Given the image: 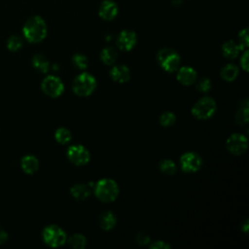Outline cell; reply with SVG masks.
<instances>
[{"instance_id": "cell-1", "label": "cell", "mask_w": 249, "mask_h": 249, "mask_svg": "<svg viewBox=\"0 0 249 249\" xmlns=\"http://www.w3.org/2000/svg\"><path fill=\"white\" fill-rule=\"evenodd\" d=\"M47 33V23L40 16H32L28 18L22 26L23 37L29 43L35 44L42 42L46 38Z\"/></svg>"}, {"instance_id": "cell-2", "label": "cell", "mask_w": 249, "mask_h": 249, "mask_svg": "<svg viewBox=\"0 0 249 249\" xmlns=\"http://www.w3.org/2000/svg\"><path fill=\"white\" fill-rule=\"evenodd\" d=\"M93 191L95 196L103 202L114 201L119 196L118 184L109 178H103L96 182L93 186Z\"/></svg>"}, {"instance_id": "cell-3", "label": "cell", "mask_w": 249, "mask_h": 249, "mask_svg": "<svg viewBox=\"0 0 249 249\" xmlns=\"http://www.w3.org/2000/svg\"><path fill=\"white\" fill-rule=\"evenodd\" d=\"M96 86L95 78L88 72H83L74 79L72 89L77 95L88 96L94 91Z\"/></svg>"}, {"instance_id": "cell-4", "label": "cell", "mask_w": 249, "mask_h": 249, "mask_svg": "<svg viewBox=\"0 0 249 249\" xmlns=\"http://www.w3.org/2000/svg\"><path fill=\"white\" fill-rule=\"evenodd\" d=\"M157 59L160 67L166 72H174L179 68L180 55L179 53L170 48H163L157 53Z\"/></svg>"}, {"instance_id": "cell-5", "label": "cell", "mask_w": 249, "mask_h": 249, "mask_svg": "<svg viewBox=\"0 0 249 249\" xmlns=\"http://www.w3.org/2000/svg\"><path fill=\"white\" fill-rule=\"evenodd\" d=\"M216 112V102L212 97L203 96L198 99L192 108L194 117L199 120H206L211 118Z\"/></svg>"}, {"instance_id": "cell-6", "label": "cell", "mask_w": 249, "mask_h": 249, "mask_svg": "<svg viewBox=\"0 0 249 249\" xmlns=\"http://www.w3.org/2000/svg\"><path fill=\"white\" fill-rule=\"evenodd\" d=\"M42 237L44 242L50 247H59L67 240L65 231L56 225L47 226L43 230Z\"/></svg>"}, {"instance_id": "cell-7", "label": "cell", "mask_w": 249, "mask_h": 249, "mask_svg": "<svg viewBox=\"0 0 249 249\" xmlns=\"http://www.w3.org/2000/svg\"><path fill=\"white\" fill-rule=\"evenodd\" d=\"M41 88L44 93L51 97H57L61 95V93L64 90V85L62 81L58 77L53 75L47 76L42 81Z\"/></svg>"}, {"instance_id": "cell-8", "label": "cell", "mask_w": 249, "mask_h": 249, "mask_svg": "<svg viewBox=\"0 0 249 249\" xmlns=\"http://www.w3.org/2000/svg\"><path fill=\"white\" fill-rule=\"evenodd\" d=\"M67 157L75 165H84L89 161L90 155L89 150L83 145H72L67 149Z\"/></svg>"}, {"instance_id": "cell-9", "label": "cell", "mask_w": 249, "mask_h": 249, "mask_svg": "<svg viewBox=\"0 0 249 249\" xmlns=\"http://www.w3.org/2000/svg\"><path fill=\"white\" fill-rule=\"evenodd\" d=\"M248 141L247 137L240 133H233L226 141L227 149L233 155L240 156L247 150Z\"/></svg>"}, {"instance_id": "cell-10", "label": "cell", "mask_w": 249, "mask_h": 249, "mask_svg": "<svg viewBox=\"0 0 249 249\" xmlns=\"http://www.w3.org/2000/svg\"><path fill=\"white\" fill-rule=\"evenodd\" d=\"M202 165V159L197 153L187 152L180 158V166L184 172H196Z\"/></svg>"}, {"instance_id": "cell-11", "label": "cell", "mask_w": 249, "mask_h": 249, "mask_svg": "<svg viewBox=\"0 0 249 249\" xmlns=\"http://www.w3.org/2000/svg\"><path fill=\"white\" fill-rule=\"evenodd\" d=\"M116 43L120 50L128 52L135 47L137 43V35L132 30H122L117 37Z\"/></svg>"}, {"instance_id": "cell-12", "label": "cell", "mask_w": 249, "mask_h": 249, "mask_svg": "<svg viewBox=\"0 0 249 249\" xmlns=\"http://www.w3.org/2000/svg\"><path fill=\"white\" fill-rule=\"evenodd\" d=\"M118 13L119 7L114 0H103L98 7V16L104 20L114 19Z\"/></svg>"}, {"instance_id": "cell-13", "label": "cell", "mask_w": 249, "mask_h": 249, "mask_svg": "<svg viewBox=\"0 0 249 249\" xmlns=\"http://www.w3.org/2000/svg\"><path fill=\"white\" fill-rule=\"evenodd\" d=\"M177 80L184 86H190L195 83L196 79V72L190 66H183L177 69Z\"/></svg>"}, {"instance_id": "cell-14", "label": "cell", "mask_w": 249, "mask_h": 249, "mask_svg": "<svg viewBox=\"0 0 249 249\" xmlns=\"http://www.w3.org/2000/svg\"><path fill=\"white\" fill-rule=\"evenodd\" d=\"M110 77L118 83H126L130 79V71L127 66L120 64L115 65L110 70Z\"/></svg>"}, {"instance_id": "cell-15", "label": "cell", "mask_w": 249, "mask_h": 249, "mask_svg": "<svg viewBox=\"0 0 249 249\" xmlns=\"http://www.w3.org/2000/svg\"><path fill=\"white\" fill-rule=\"evenodd\" d=\"M20 165L25 173L33 174L39 168V160L33 155H26L21 159Z\"/></svg>"}, {"instance_id": "cell-16", "label": "cell", "mask_w": 249, "mask_h": 249, "mask_svg": "<svg viewBox=\"0 0 249 249\" xmlns=\"http://www.w3.org/2000/svg\"><path fill=\"white\" fill-rule=\"evenodd\" d=\"M90 187L88 184H75L70 189L71 196L77 200H84L88 198L91 193Z\"/></svg>"}, {"instance_id": "cell-17", "label": "cell", "mask_w": 249, "mask_h": 249, "mask_svg": "<svg viewBox=\"0 0 249 249\" xmlns=\"http://www.w3.org/2000/svg\"><path fill=\"white\" fill-rule=\"evenodd\" d=\"M241 51L239 45L234 42L233 40H228L226 42H224V44L222 45V53L223 55L229 59H233L235 58L239 52Z\"/></svg>"}, {"instance_id": "cell-18", "label": "cell", "mask_w": 249, "mask_h": 249, "mask_svg": "<svg viewBox=\"0 0 249 249\" xmlns=\"http://www.w3.org/2000/svg\"><path fill=\"white\" fill-rule=\"evenodd\" d=\"M116 223H117V218H116V215L112 211L107 210V211H105L101 214V216H100V227L104 231L112 230L115 227Z\"/></svg>"}, {"instance_id": "cell-19", "label": "cell", "mask_w": 249, "mask_h": 249, "mask_svg": "<svg viewBox=\"0 0 249 249\" xmlns=\"http://www.w3.org/2000/svg\"><path fill=\"white\" fill-rule=\"evenodd\" d=\"M32 65L35 69L42 73H47L51 67L47 57L41 53H37L32 57Z\"/></svg>"}, {"instance_id": "cell-20", "label": "cell", "mask_w": 249, "mask_h": 249, "mask_svg": "<svg viewBox=\"0 0 249 249\" xmlns=\"http://www.w3.org/2000/svg\"><path fill=\"white\" fill-rule=\"evenodd\" d=\"M118 57L117 51L113 47H105L100 52V59L107 65L113 64Z\"/></svg>"}, {"instance_id": "cell-21", "label": "cell", "mask_w": 249, "mask_h": 249, "mask_svg": "<svg viewBox=\"0 0 249 249\" xmlns=\"http://www.w3.org/2000/svg\"><path fill=\"white\" fill-rule=\"evenodd\" d=\"M238 75V68L236 65L229 63L225 65L221 70V77L223 80L231 82L233 81Z\"/></svg>"}, {"instance_id": "cell-22", "label": "cell", "mask_w": 249, "mask_h": 249, "mask_svg": "<svg viewBox=\"0 0 249 249\" xmlns=\"http://www.w3.org/2000/svg\"><path fill=\"white\" fill-rule=\"evenodd\" d=\"M6 45H7V48H8L9 51L17 52V51L20 50L21 47L23 46V40L18 35H11L7 39Z\"/></svg>"}, {"instance_id": "cell-23", "label": "cell", "mask_w": 249, "mask_h": 249, "mask_svg": "<svg viewBox=\"0 0 249 249\" xmlns=\"http://www.w3.org/2000/svg\"><path fill=\"white\" fill-rule=\"evenodd\" d=\"M54 138L60 144H67L71 140L72 135L69 129L65 127H59L54 132Z\"/></svg>"}, {"instance_id": "cell-24", "label": "cell", "mask_w": 249, "mask_h": 249, "mask_svg": "<svg viewBox=\"0 0 249 249\" xmlns=\"http://www.w3.org/2000/svg\"><path fill=\"white\" fill-rule=\"evenodd\" d=\"M159 168L160 170L166 174V175H172L176 172V164L174 163L173 160H168V159H165V160H162L160 161V164H159Z\"/></svg>"}, {"instance_id": "cell-25", "label": "cell", "mask_w": 249, "mask_h": 249, "mask_svg": "<svg viewBox=\"0 0 249 249\" xmlns=\"http://www.w3.org/2000/svg\"><path fill=\"white\" fill-rule=\"evenodd\" d=\"M68 243L74 247V248H85L86 244H87V239L86 237L81 234V233H75L73 235H71L68 239Z\"/></svg>"}, {"instance_id": "cell-26", "label": "cell", "mask_w": 249, "mask_h": 249, "mask_svg": "<svg viewBox=\"0 0 249 249\" xmlns=\"http://www.w3.org/2000/svg\"><path fill=\"white\" fill-rule=\"evenodd\" d=\"M235 121L238 124H246L248 122V102L244 103V105H241L239 110L237 111L235 115Z\"/></svg>"}, {"instance_id": "cell-27", "label": "cell", "mask_w": 249, "mask_h": 249, "mask_svg": "<svg viewBox=\"0 0 249 249\" xmlns=\"http://www.w3.org/2000/svg\"><path fill=\"white\" fill-rule=\"evenodd\" d=\"M72 61L73 64L78 67L81 70H85L88 68L89 66V60L88 57L86 55H84L83 53H76L72 56Z\"/></svg>"}, {"instance_id": "cell-28", "label": "cell", "mask_w": 249, "mask_h": 249, "mask_svg": "<svg viewBox=\"0 0 249 249\" xmlns=\"http://www.w3.org/2000/svg\"><path fill=\"white\" fill-rule=\"evenodd\" d=\"M175 121H176L175 115L169 111H166L160 116V124L162 126H170L175 123Z\"/></svg>"}, {"instance_id": "cell-29", "label": "cell", "mask_w": 249, "mask_h": 249, "mask_svg": "<svg viewBox=\"0 0 249 249\" xmlns=\"http://www.w3.org/2000/svg\"><path fill=\"white\" fill-rule=\"evenodd\" d=\"M248 42H249V39H248V28L245 27L243 29H241L238 33V45L242 50H247V47H248Z\"/></svg>"}, {"instance_id": "cell-30", "label": "cell", "mask_w": 249, "mask_h": 249, "mask_svg": "<svg viewBox=\"0 0 249 249\" xmlns=\"http://www.w3.org/2000/svg\"><path fill=\"white\" fill-rule=\"evenodd\" d=\"M196 89L201 92H207L211 89V81L207 77L200 79L196 84Z\"/></svg>"}, {"instance_id": "cell-31", "label": "cell", "mask_w": 249, "mask_h": 249, "mask_svg": "<svg viewBox=\"0 0 249 249\" xmlns=\"http://www.w3.org/2000/svg\"><path fill=\"white\" fill-rule=\"evenodd\" d=\"M135 241L139 245H147L150 242V236L145 232H138L135 236Z\"/></svg>"}, {"instance_id": "cell-32", "label": "cell", "mask_w": 249, "mask_h": 249, "mask_svg": "<svg viewBox=\"0 0 249 249\" xmlns=\"http://www.w3.org/2000/svg\"><path fill=\"white\" fill-rule=\"evenodd\" d=\"M149 247L152 249H168L171 247V245L169 243H167L166 241L157 240V241H154L153 243H151L149 245Z\"/></svg>"}, {"instance_id": "cell-33", "label": "cell", "mask_w": 249, "mask_h": 249, "mask_svg": "<svg viewBox=\"0 0 249 249\" xmlns=\"http://www.w3.org/2000/svg\"><path fill=\"white\" fill-rule=\"evenodd\" d=\"M248 54H249V52L245 50L240 58V64L244 71H248Z\"/></svg>"}, {"instance_id": "cell-34", "label": "cell", "mask_w": 249, "mask_h": 249, "mask_svg": "<svg viewBox=\"0 0 249 249\" xmlns=\"http://www.w3.org/2000/svg\"><path fill=\"white\" fill-rule=\"evenodd\" d=\"M7 240H8V233L5 231L0 230V244L6 243Z\"/></svg>"}, {"instance_id": "cell-35", "label": "cell", "mask_w": 249, "mask_h": 249, "mask_svg": "<svg viewBox=\"0 0 249 249\" xmlns=\"http://www.w3.org/2000/svg\"><path fill=\"white\" fill-rule=\"evenodd\" d=\"M248 228H249V223H248V220L245 219L242 226H241V230L246 233L248 231Z\"/></svg>"}]
</instances>
